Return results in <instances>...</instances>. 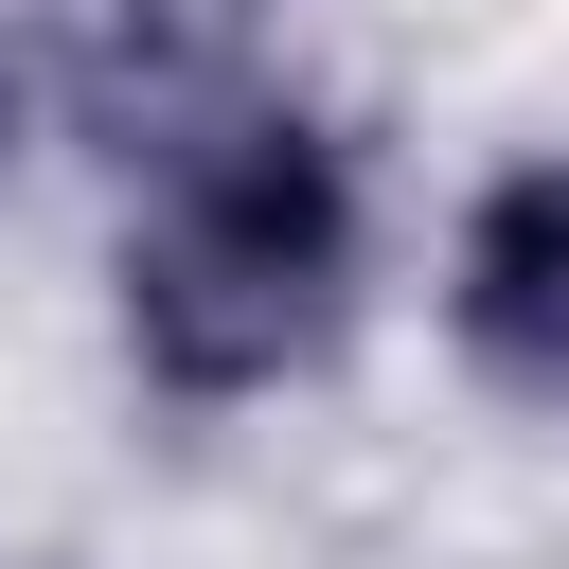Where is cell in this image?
<instances>
[{
	"mask_svg": "<svg viewBox=\"0 0 569 569\" xmlns=\"http://www.w3.org/2000/svg\"><path fill=\"white\" fill-rule=\"evenodd\" d=\"M391 284V160L302 71H178L107 196V356L178 427H249L356 356Z\"/></svg>",
	"mask_w": 569,
	"mask_h": 569,
	"instance_id": "cell-1",
	"label": "cell"
},
{
	"mask_svg": "<svg viewBox=\"0 0 569 569\" xmlns=\"http://www.w3.org/2000/svg\"><path fill=\"white\" fill-rule=\"evenodd\" d=\"M427 338L498 427H569V142H498L427 231Z\"/></svg>",
	"mask_w": 569,
	"mask_h": 569,
	"instance_id": "cell-2",
	"label": "cell"
},
{
	"mask_svg": "<svg viewBox=\"0 0 569 569\" xmlns=\"http://www.w3.org/2000/svg\"><path fill=\"white\" fill-rule=\"evenodd\" d=\"M107 18H124V36H160V53L196 71V53H249V36L284 18V0H107Z\"/></svg>",
	"mask_w": 569,
	"mask_h": 569,
	"instance_id": "cell-3",
	"label": "cell"
},
{
	"mask_svg": "<svg viewBox=\"0 0 569 569\" xmlns=\"http://www.w3.org/2000/svg\"><path fill=\"white\" fill-rule=\"evenodd\" d=\"M36 124H53V89H36V53H18V36H0V178H18V160H36Z\"/></svg>",
	"mask_w": 569,
	"mask_h": 569,
	"instance_id": "cell-4",
	"label": "cell"
},
{
	"mask_svg": "<svg viewBox=\"0 0 569 569\" xmlns=\"http://www.w3.org/2000/svg\"><path fill=\"white\" fill-rule=\"evenodd\" d=\"M0 569H71V551H0Z\"/></svg>",
	"mask_w": 569,
	"mask_h": 569,
	"instance_id": "cell-5",
	"label": "cell"
}]
</instances>
